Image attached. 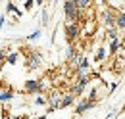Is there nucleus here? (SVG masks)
Here are the masks:
<instances>
[{
  "label": "nucleus",
  "instance_id": "f257e3e1",
  "mask_svg": "<svg viewBox=\"0 0 125 119\" xmlns=\"http://www.w3.org/2000/svg\"><path fill=\"white\" fill-rule=\"evenodd\" d=\"M96 21L104 27L106 31H112V29H117L115 21H117V12H114L112 8H108L106 4L96 12Z\"/></svg>",
  "mask_w": 125,
  "mask_h": 119
},
{
  "label": "nucleus",
  "instance_id": "f03ea898",
  "mask_svg": "<svg viewBox=\"0 0 125 119\" xmlns=\"http://www.w3.org/2000/svg\"><path fill=\"white\" fill-rule=\"evenodd\" d=\"M63 17L65 21H83L85 14L79 10L75 0H63Z\"/></svg>",
  "mask_w": 125,
  "mask_h": 119
},
{
  "label": "nucleus",
  "instance_id": "7ed1b4c3",
  "mask_svg": "<svg viewBox=\"0 0 125 119\" xmlns=\"http://www.w3.org/2000/svg\"><path fill=\"white\" fill-rule=\"evenodd\" d=\"M63 33H65V40H67V44H75V42H79V39H81V21H65Z\"/></svg>",
  "mask_w": 125,
  "mask_h": 119
},
{
  "label": "nucleus",
  "instance_id": "20e7f679",
  "mask_svg": "<svg viewBox=\"0 0 125 119\" xmlns=\"http://www.w3.org/2000/svg\"><path fill=\"white\" fill-rule=\"evenodd\" d=\"M91 81H93V73L89 75V77H83V79H75V83L69 87V92H71L75 98H83V94H85L87 87L91 85Z\"/></svg>",
  "mask_w": 125,
  "mask_h": 119
},
{
  "label": "nucleus",
  "instance_id": "39448f33",
  "mask_svg": "<svg viewBox=\"0 0 125 119\" xmlns=\"http://www.w3.org/2000/svg\"><path fill=\"white\" fill-rule=\"evenodd\" d=\"M62 90L58 89H52L50 92H48V106H46V111L50 113V111H56V109H62Z\"/></svg>",
  "mask_w": 125,
  "mask_h": 119
},
{
  "label": "nucleus",
  "instance_id": "423d86ee",
  "mask_svg": "<svg viewBox=\"0 0 125 119\" xmlns=\"http://www.w3.org/2000/svg\"><path fill=\"white\" fill-rule=\"evenodd\" d=\"M25 67H27L29 71H37V69H41V67H42V56H41V52L31 50V52L25 56Z\"/></svg>",
  "mask_w": 125,
  "mask_h": 119
},
{
  "label": "nucleus",
  "instance_id": "0eeeda50",
  "mask_svg": "<svg viewBox=\"0 0 125 119\" xmlns=\"http://www.w3.org/2000/svg\"><path fill=\"white\" fill-rule=\"evenodd\" d=\"M98 29V21L96 19H83L81 21V37L83 39H91Z\"/></svg>",
  "mask_w": 125,
  "mask_h": 119
},
{
  "label": "nucleus",
  "instance_id": "6e6552de",
  "mask_svg": "<svg viewBox=\"0 0 125 119\" xmlns=\"http://www.w3.org/2000/svg\"><path fill=\"white\" fill-rule=\"evenodd\" d=\"M94 106H96V102H93V100H89L87 96H83V98L79 100L77 104L73 106V111H75V115H83V113H87L89 109H93Z\"/></svg>",
  "mask_w": 125,
  "mask_h": 119
},
{
  "label": "nucleus",
  "instance_id": "1a4fd4ad",
  "mask_svg": "<svg viewBox=\"0 0 125 119\" xmlns=\"http://www.w3.org/2000/svg\"><path fill=\"white\" fill-rule=\"evenodd\" d=\"M23 92L25 94H42V89H41V83H39V79H29V81H25L23 83Z\"/></svg>",
  "mask_w": 125,
  "mask_h": 119
},
{
  "label": "nucleus",
  "instance_id": "9d476101",
  "mask_svg": "<svg viewBox=\"0 0 125 119\" xmlns=\"http://www.w3.org/2000/svg\"><path fill=\"white\" fill-rule=\"evenodd\" d=\"M6 15H8V17L12 15V19H14V21H17V19L23 15V12L17 8L16 4H14V0H8V2H6Z\"/></svg>",
  "mask_w": 125,
  "mask_h": 119
},
{
  "label": "nucleus",
  "instance_id": "9b49d317",
  "mask_svg": "<svg viewBox=\"0 0 125 119\" xmlns=\"http://www.w3.org/2000/svg\"><path fill=\"white\" fill-rule=\"evenodd\" d=\"M121 46H123V37H115V39L108 40V54L112 58H115V54H117V50Z\"/></svg>",
  "mask_w": 125,
  "mask_h": 119
},
{
  "label": "nucleus",
  "instance_id": "f8f14e48",
  "mask_svg": "<svg viewBox=\"0 0 125 119\" xmlns=\"http://www.w3.org/2000/svg\"><path fill=\"white\" fill-rule=\"evenodd\" d=\"M108 48H106V46L104 44H98L96 46V50H94V61H96V63H104V61H106V60H108Z\"/></svg>",
  "mask_w": 125,
  "mask_h": 119
},
{
  "label": "nucleus",
  "instance_id": "ddd939ff",
  "mask_svg": "<svg viewBox=\"0 0 125 119\" xmlns=\"http://www.w3.org/2000/svg\"><path fill=\"white\" fill-rule=\"evenodd\" d=\"M104 4L108 6V8H112L114 12H125V0H104Z\"/></svg>",
  "mask_w": 125,
  "mask_h": 119
},
{
  "label": "nucleus",
  "instance_id": "4468645a",
  "mask_svg": "<svg viewBox=\"0 0 125 119\" xmlns=\"http://www.w3.org/2000/svg\"><path fill=\"white\" fill-rule=\"evenodd\" d=\"M75 100H77V98H75V96H73V94H71V92L67 90V92L63 94V98H62V109H65V108H71V106H75V104H77Z\"/></svg>",
  "mask_w": 125,
  "mask_h": 119
},
{
  "label": "nucleus",
  "instance_id": "2eb2a0df",
  "mask_svg": "<svg viewBox=\"0 0 125 119\" xmlns=\"http://www.w3.org/2000/svg\"><path fill=\"white\" fill-rule=\"evenodd\" d=\"M79 6V10L83 12V14H87V12H91L94 8V0H75Z\"/></svg>",
  "mask_w": 125,
  "mask_h": 119
},
{
  "label": "nucleus",
  "instance_id": "dca6fc26",
  "mask_svg": "<svg viewBox=\"0 0 125 119\" xmlns=\"http://www.w3.org/2000/svg\"><path fill=\"white\" fill-rule=\"evenodd\" d=\"M39 83H41V89H42V94L48 92V90H52V79L50 77H42V79H39Z\"/></svg>",
  "mask_w": 125,
  "mask_h": 119
},
{
  "label": "nucleus",
  "instance_id": "f3484780",
  "mask_svg": "<svg viewBox=\"0 0 125 119\" xmlns=\"http://www.w3.org/2000/svg\"><path fill=\"white\" fill-rule=\"evenodd\" d=\"M14 100V90H0V104L12 102Z\"/></svg>",
  "mask_w": 125,
  "mask_h": 119
},
{
  "label": "nucleus",
  "instance_id": "a211bd4d",
  "mask_svg": "<svg viewBox=\"0 0 125 119\" xmlns=\"http://www.w3.org/2000/svg\"><path fill=\"white\" fill-rule=\"evenodd\" d=\"M33 106H37V108H41V106H48V96H46V94H37L35 100H33Z\"/></svg>",
  "mask_w": 125,
  "mask_h": 119
},
{
  "label": "nucleus",
  "instance_id": "6ab92c4d",
  "mask_svg": "<svg viewBox=\"0 0 125 119\" xmlns=\"http://www.w3.org/2000/svg\"><path fill=\"white\" fill-rule=\"evenodd\" d=\"M115 25H117V31H119V33H125V12H119V14H117Z\"/></svg>",
  "mask_w": 125,
  "mask_h": 119
},
{
  "label": "nucleus",
  "instance_id": "aec40b11",
  "mask_svg": "<svg viewBox=\"0 0 125 119\" xmlns=\"http://www.w3.org/2000/svg\"><path fill=\"white\" fill-rule=\"evenodd\" d=\"M17 61H19V54H17V52H8V56H6V63L16 65Z\"/></svg>",
  "mask_w": 125,
  "mask_h": 119
},
{
  "label": "nucleus",
  "instance_id": "412c9836",
  "mask_svg": "<svg viewBox=\"0 0 125 119\" xmlns=\"http://www.w3.org/2000/svg\"><path fill=\"white\" fill-rule=\"evenodd\" d=\"M79 67H81V69H91V61H89V58H87L85 54H81V60H79Z\"/></svg>",
  "mask_w": 125,
  "mask_h": 119
},
{
  "label": "nucleus",
  "instance_id": "4be33fe9",
  "mask_svg": "<svg viewBox=\"0 0 125 119\" xmlns=\"http://www.w3.org/2000/svg\"><path fill=\"white\" fill-rule=\"evenodd\" d=\"M41 35H42V31L37 29V31H33L31 35H27V37H25V40H37V39H41Z\"/></svg>",
  "mask_w": 125,
  "mask_h": 119
},
{
  "label": "nucleus",
  "instance_id": "5701e85b",
  "mask_svg": "<svg viewBox=\"0 0 125 119\" xmlns=\"http://www.w3.org/2000/svg\"><path fill=\"white\" fill-rule=\"evenodd\" d=\"M41 21H42V25H48V10L46 8L41 10Z\"/></svg>",
  "mask_w": 125,
  "mask_h": 119
},
{
  "label": "nucleus",
  "instance_id": "b1692460",
  "mask_svg": "<svg viewBox=\"0 0 125 119\" xmlns=\"http://www.w3.org/2000/svg\"><path fill=\"white\" fill-rule=\"evenodd\" d=\"M6 56H8V52L0 48V69H2V67H4V63H6Z\"/></svg>",
  "mask_w": 125,
  "mask_h": 119
},
{
  "label": "nucleus",
  "instance_id": "393cba45",
  "mask_svg": "<svg viewBox=\"0 0 125 119\" xmlns=\"http://www.w3.org/2000/svg\"><path fill=\"white\" fill-rule=\"evenodd\" d=\"M115 89H117V83H115V81H114V83H108V94H114Z\"/></svg>",
  "mask_w": 125,
  "mask_h": 119
},
{
  "label": "nucleus",
  "instance_id": "a878e982",
  "mask_svg": "<svg viewBox=\"0 0 125 119\" xmlns=\"http://www.w3.org/2000/svg\"><path fill=\"white\" fill-rule=\"evenodd\" d=\"M33 6H35V0H25L23 2V10H31Z\"/></svg>",
  "mask_w": 125,
  "mask_h": 119
},
{
  "label": "nucleus",
  "instance_id": "bb28decb",
  "mask_svg": "<svg viewBox=\"0 0 125 119\" xmlns=\"http://www.w3.org/2000/svg\"><path fill=\"white\" fill-rule=\"evenodd\" d=\"M6 17H8L6 14H0V31L4 29V23H6Z\"/></svg>",
  "mask_w": 125,
  "mask_h": 119
},
{
  "label": "nucleus",
  "instance_id": "cd10ccee",
  "mask_svg": "<svg viewBox=\"0 0 125 119\" xmlns=\"http://www.w3.org/2000/svg\"><path fill=\"white\" fill-rule=\"evenodd\" d=\"M115 113H117L115 109H114V111H110V113H108V117H106V119H114V117H115Z\"/></svg>",
  "mask_w": 125,
  "mask_h": 119
},
{
  "label": "nucleus",
  "instance_id": "c85d7f7f",
  "mask_svg": "<svg viewBox=\"0 0 125 119\" xmlns=\"http://www.w3.org/2000/svg\"><path fill=\"white\" fill-rule=\"evenodd\" d=\"M4 115H6V111L2 109V106H0V119H4Z\"/></svg>",
  "mask_w": 125,
  "mask_h": 119
},
{
  "label": "nucleus",
  "instance_id": "c756f323",
  "mask_svg": "<svg viewBox=\"0 0 125 119\" xmlns=\"http://www.w3.org/2000/svg\"><path fill=\"white\" fill-rule=\"evenodd\" d=\"M35 4H37V6H42V4H44V0H35Z\"/></svg>",
  "mask_w": 125,
  "mask_h": 119
},
{
  "label": "nucleus",
  "instance_id": "7c9ffc66",
  "mask_svg": "<svg viewBox=\"0 0 125 119\" xmlns=\"http://www.w3.org/2000/svg\"><path fill=\"white\" fill-rule=\"evenodd\" d=\"M33 119H48V115H37V117H33Z\"/></svg>",
  "mask_w": 125,
  "mask_h": 119
},
{
  "label": "nucleus",
  "instance_id": "2f4dec72",
  "mask_svg": "<svg viewBox=\"0 0 125 119\" xmlns=\"http://www.w3.org/2000/svg\"><path fill=\"white\" fill-rule=\"evenodd\" d=\"M4 119H12V115H8V113H6V115H4Z\"/></svg>",
  "mask_w": 125,
  "mask_h": 119
},
{
  "label": "nucleus",
  "instance_id": "473e14b6",
  "mask_svg": "<svg viewBox=\"0 0 125 119\" xmlns=\"http://www.w3.org/2000/svg\"><path fill=\"white\" fill-rule=\"evenodd\" d=\"M58 2H60V0H54V4H58Z\"/></svg>",
  "mask_w": 125,
  "mask_h": 119
},
{
  "label": "nucleus",
  "instance_id": "72a5a7b5",
  "mask_svg": "<svg viewBox=\"0 0 125 119\" xmlns=\"http://www.w3.org/2000/svg\"><path fill=\"white\" fill-rule=\"evenodd\" d=\"M102 2H104V0H102Z\"/></svg>",
  "mask_w": 125,
  "mask_h": 119
}]
</instances>
